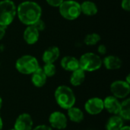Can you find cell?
I'll use <instances>...</instances> for the list:
<instances>
[{
    "instance_id": "cell-1",
    "label": "cell",
    "mask_w": 130,
    "mask_h": 130,
    "mask_svg": "<svg viewBox=\"0 0 130 130\" xmlns=\"http://www.w3.org/2000/svg\"><path fill=\"white\" fill-rule=\"evenodd\" d=\"M17 15L22 24L27 26L33 25L41 18L42 8L34 1H25L17 6Z\"/></svg>"
},
{
    "instance_id": "cell-2",
    "label": "cell",
    "mask_w": 130,
    "mask_h": 130,
    "mask_svg": "<svg viewBox=\"0 0 130 130\" xmlns=\"http://www.w3.org/2000/svg\"><path fill=\"white\" fill-rule=\"evenodd\" d=\"M56 104L64 110H68L75 106L76 98L72 89L67 85H59L54 92Z\"/></svg>"
},
{
    "instance_id": "cell-3",
    "label": "cell",
    "mask_w": 130,
    "mask_h": 130,
    "mask_svg": "<svg viewBox=\"0 0 130 130\" xmlns=\"http://www.w3.org/2000/svg\"><path fill=\"white\" fill-rule=\"evenodd\" d=\"M17 15V6L12 0L0 1V25L7 27Z\"/></svg>"
},
{
    "instance_id": "cell-4",
    "label": "cell",
    "mask_w": 130,
    "mask_h": 130,
    "mask_svg": "<svg viewBox=\"0 0 130 130\" xmlns=\"http://www.w3.org/2000/svg\"><path fill=\"white\" fill-rule=\"evenodd\" d=\"M59 11L61 16L68 21L76 20L82 14L81 5L75 0H64L59 6Z\"/></svg>"
},
{
    "instance_id": "cell-5",
    "label": "cell",
    "mask_w": 130,
    "mask_h": 130,
    "mask_svg": "<svg viewBox=\"0 0 130 130\" xmlns=\"http://www.w3.org/2000/svg\"><path fill=\"white\" fill-rule=\"evenodd\" d=\"M79 61V68L82 69L83 71L88 72H94L101 68L103 66L102 64V59L98 54L94 53H85L78 59Z\"/></svg>"
},
{
    "instance_id": "cell-6",
    "label": "cell",
    "mask_w": 130,
    "mask_h": 130,
    "mask_svg": "<svg viewBox=\"0 0 130 130\" xmlns=\"http://www.w3.org/2000/svg\"><path fill=\"white\" fill-rule=\"evenodd\" d=\"M39 67L37 59L31 55H24L18 58L15 62L17 71L23 75H31Z\"/></svg>"
},
{
    "instance_id": "cell-7",
    "label": "cell",
    "mask_w": 130,
    "mask_h": 130,
    "mask_svg": "<svg viewBox=\"0 0 130 130\" xmlns=\"http://www.w3.org/2000/svg\"><path fill=\"white\" fill-rule=\"evenodd\" d=\"M113 96L118 99L126 98L130 93V84L125 80H117L112 82L110 87Z\"/></svg>"
},
{
    "instance_id": "cell-8",
    "label": "cell",
    "mask_w": 130,
    "mask_h": 130,
    "mask_svg": "<svg viewBox=\"0 0 130 130\" xmlns=\"http://www.w3.org/2000/svg\"><path fill=\"white\" fill-rule=\"evenodd\" d=\"M50 126L58 130L65 129L68 125V117L61 111H54L49 117Z\"/></svg>"
},
{
    "instance_id": "cell-9",
    "label": "cell",
    "mask_w": 130,
    "mask_h": 130,
    "mask_svg": "<svg viewBox=\"0 0 130 130\" xmlns=\"http://www.w3.org/2000/svg\"><path fill=\"white\" fill-rule=\"evenodd\" d=\"M84 107H85V111L88 114L92 115V116L98 115L104 110V101L103 99L98 98V97L89 98L85 102Z\"/></svg>"
},
{
    "instance_id": "cell-10",
    "label": "cell",
    "mask_w": 130,
    "mask_h": 130,
    "mask_svg": "<svg viewBox=\"0 0 130 130\" xmlns=\"http://www.w3.org/2000/svg\"><path fill=\"white\" fill-rule=\"evenodd\" d=\"M34 126V121L31 116L27 113L20 114L14 125L15 130H32Z\"/></svg>"
},
{
    "instance_id": "cell-11",
    "label": "cell",
    "mask_w": 130,
    "mask_h": 130,
    "mask_svg": "<svg viewBox=\"0 0 130 130\" xmlns=\"http://www.w3.org/2000/svg\"><path fill=\"white\" fill-rule=\"evenodd\" d=\"M104 109L112 115L119 114L120 108V101L118 98L113 95L106 97L104 100Z\"/></svg>"
},
{
    "instance_id": "cell-12",
    "label": "cell",
    "mask_w": 130,
    "mask_h": 130,
    "mask_svg": "<svg viewBox=\"0 0 130 130\" xmlns=\"http://www.w3.org/2000/svg\"><path fill=\"white\" fill-rule=\"evenodd\" d=\"M60 56V50L58 46H51L46 49L42 55V60L44 63H54Z\"/></svg>"
},
{
    "instance_id": "cell-13",
    "label": "cell",
    "mask_w": 130,
    "mask_h": 130,
    "mask_svg": "<svg viewBox=\"0 0 130 130\" xmlns=\"http://www.w3.org/2000/svg\"><path fill=\"white\" fill-rule=\"evenodd\" d=\"M39 37H40V32L33 25L27 26L23 34L24 40L28 45L35 44L38 41Z\"/></svg>"
},
{
    "instance_id": "cell-14",
    "label": "cell",
    "mask_w": 130,
    "mask_h": 130,
    "mask_svg": "<svg viewBox=\"0 0 130 130\" xmlns=\"http://www.w3.org/2000/svg\"><path fill=\"white\" fill-rule=\"evenodd\" d=\"M61 67L67 72H73L79 68V61L72 56H66L60 61Z\"/></svg>"
},
{
    "instance_id": "cell-15",
    "label": "cell",
    "mask_w": 130,
    "mask_h": 130,
    "mask_svg": "<svg viewBox=\"0 0 130 130\" xmlns=\"http://www.w3.org/2000/svg\"><path fill=\"white\" fill-rule=\"evenodd\" d=\"M102 64L108 70H117L121 68L123 62L120 57L114 55H109L102 59Z\"/></svg>"
},
{
    "instance_id": "cell-16",
    "label": "cell",
    "mask_w": 130,
    "mask_h": 130,
    "mask_svg": "<svg viewBox=\"0 0 130 130\" xmlns=\"http://www.w3.org/2000/svg\"><path fill=\"white\" fill-rule=\"evenodd\" d=\"M46 80L47 77L40 67L31 74V82L37 88L43 87L46 83Z\"/></svg>"
},
{
    "instance_id": "cell-17",
    "label": "cell",
    "mask_w": 130,
    "mask_h": 130,
    "mask_svg": "<svg viewBox=\"0 0 130 130\" xmlns=\"http://www.w3.org/2000/svg\"><path fill=\"white\" fill-rule=\"evenodd\" d=\"M67 117L70 121L76 123H79L84 120L85 114L84 112L78 107L75 106L67 110Z\"/></svg>"
},
{
    "instance_id": "cell-18",
    "label": "cell",
    "mask_w": 130,
    "mask_h": 130,
    "mask_svg": "<svg viewBox=\"0 0 130 130\" xmlns=\"http://www.w3.org/2000/svg\"><path fill=\"white\" fill-rule=\"evenodd\" d=\"M124 120L122 117L117 114L112 115L106 123V129L107 130H120L124 125Z\"/></svg>"
},
{
    "instance_id": "cell-19",
    "label": "cell",
    "mask_w": 130,
    "mask_h": 130,
    "mask_svg": "<svg viewBox=\"0 0 130 130\" xmlns=\"http://www.w3.org/2000/svg\"><path fill=\"white\" fill-rule=\"evenodd\" d=\"M85 80V72L82 69L78 68V69L72 72L69 82L70 84L74 87L80 86Z\"/></svg>"
},
{
    "instance_id": "cell-20",
    "label": "cell",
    "mask_w": 130,
    "mask_h": 130,
    "mask_svg": "<svg viewBox=\"0 0 130 130\" xmlns=\"http://www.w3.org/2000/svg\"><path fill=\"white\" fill-rule=\"evenodd\" d=\"M81 5V11L82 13L87 16H94L98 11V8L97 5L90 0L84 1Z\"/></svg>"
},
{
    "instance_id": "cell-21",
    "label": "cell",
    "mask_w": 130,
    "mask_h": 130,
    "mask_svg": "<svg viewBox=\"0 0 130 130\" xmlns=\"http://www.w3.org/2000/svg\"><path fill=\"white\" fill-rule=\"evenodd\" d=\"M123 120H130V98H125L120 102L119 114Z\"/></svg>"
},
{
    "instance_id": "cell-22",
    "label": "cell",
    "mask_w": 130,
    "mask_h": 130,
    "mask_svg": "<svg viewBox=\"0 0 130 130\" xmlns=\"http://www.w3.org/2000/svg\"><path fill=\"white\" fill-rule=\"evenodd\" d=\"M101 37V35L97 33H91L87 34L84 39V43L87 46H94L96 45L100 40Z\"/></svg>"
},
{
    "instance_id": "cell-23",
    "label": "cell",
    "mask_w": 130,
    "mask_h": 130,
    "mask_svg": "<svg viewBox=\"0 0 130 130\" xmlns=\"http://www.w3.org/2000/svg\"><path fill=\"white\" fill-rule=\"evenodd\" d=\"M42 69L47 78L53 77L56 73V68L54 63H45Z\"/></svg>"
},
{
    "instance_id": "cell-24",
    "label": "cell",
    "mask_w": 130,
    "mask_h": 130,
    "mask_svg": "<svg viewBox=\"0 0 130 130\" xmlns=\"http://www.w3.org/2000/svg\"><path fill=\"white\" fill-rule=\"evenodd\" d=\"M33 26H34L39 32L43 31V30L46 28V24H45V22H44L41 18L39 19L34 24H33Z\"/></svg>"
},
{
    "instance_id": "cell-25",
    "label": "cell",
    "mask_w": 130,
    "mask_h": 130,
    "mask_svg": "<svg viewBox=\"0 0 130 130\" xmlns=\"http://www.w3.org/2000/svg\"><path fill=\"white\" fill-rule=\"evenodd\" d=\"M47 4L54 8H59L64 0H46Z\"/></svg>"
},
{
    "instance_id": "cell-26",
    "label": "cell",
    "mask_w": 130,
    "mask_h": 130,
    "mask_svg": "<svg viewBox=\"0 0 130 130\" xmlns=\"http://www.w3.org/2000/svg\"><path fill=\"white\" fill-rule=\"evenodd\" d=\"M121 8L126 11H130V0H122Z\"/></svg>"
},
{
    "instance_id": "cell-27",
    "label": "cell",
    "mask_w": 130,
    "mask_h": 130,
    "mask_svg": "<svg viewBox=\"0 0 130 130\" xmlns=\"http://www.w3.org/2000/svg\"><path fill=\"white\" fill-rule=\"evenodd\" d=\"M107 46L104 44H100L98 47V53L101 55H105L107 53Z\"/></svg>"
},
{
    "instance_id": "cell-28",
    "label": "cell",
    "mask_w": 130,
    "mask_h": 130,
    "mask_svg": "<svg viewBox=\"0 0 130 130\" xmlns=\"http://www.w3.org/2000/svg\"><path fill=\"white\" fill-rule=\"evenodd\" d=\"M32 130H53V129L50 126L42 124V125H39V126H35L34 128L32 129Z\"/></svg>"
},
{
    "instance_id": "cell-29",
    "label": "cell",
    "mask_w": 130,
    "mask_h": 130,
    "mask_svg": "<svg viewBox=\"0 0 130 130\" xmlns=\"http://www.w3.org/2000/svg\"><path fill=\"white\" fill-rule=\"evenodd\" d=\"M6 28L7 27L0 25V40H2L4 38V37L6 34Z\"/></svg>"
},
{
    "instance_id": "cell-30",
    "label": "cell",
    "mask_w": 130,
    "mask_h": 130,
    "mask_svg": "<svg viewBox=\"0 0 130 130\" xmlns=\"http://www.w3.org/2000/svg\"><path fill=\"white\" fill-rule=\"evenodd\" d=\"M120 130H130V127L129 126H123Z\"/></svg>"
},
{
    "instance_id": "cell-31",
    "label": "cell",
    "mask_w": 130,
    "mask_h": 130,
    "mask_svg": "<svg viewBox=\"0 0 130 130\" xmlns=\"http://www.w3.org/2000/svg\"><path fill=\"white\" fill-rule=\"evenodd\" d=\"M2 129H3V121L0 116V130H2Z\"/></svg>"
},
{
    "instance_id": "cell-32",
    "label": "cell",
    "mask_w": 130,
    "mask_h": 130,
    "mask_svg": "<svg viewBox=\"0 0 130 130\" xmlns=\"http://www.w3.org/2000/svg\"><path fill=\"white\" fill-rule=\"evenodd\" d=\"M5 50V46L3 44H0V53L3 52Z\"/></svg>"
},
{
    "instance_id": "cell-33",
    "label": "cell",
    "mask_w": 130,
    "mask_h": 130,
    "mask_svg": "<svg viewBox=\"0 0 130 130\" xmlns=\"http://www.w3.org/2000/svg\"><path fill=\"white\" fill-rule=\"evenodd\" d=\"M129 77H130V75H128L127 76H126V82H127V83H129V84H130V80H129Z\"/></svg>"
},
{
    "instance_id": "cell-34",
    "label": "cell",
    "mask_w": 130,
    "mask_h": 130,
    "mask_svg": "<svg viewBox=\"0 0 130 130\" xmlns=\"http://www.w3.org/2000/svg\"><path fill=\"white\" fill-rule=\"evenodd\" d=\"M2 97L0 95V110L2 108Z\"/></svg>"
},
{
    "instance_id": "cell-35",
    "label": "cell",
    "mask_w": 130,
    "mask_h": 130,
    "mask_svg": "<svg viewBox=\"0 0 130 130\" xmlns=\"http://www.w3.org/2000/svg\"><path fill=\"white\" fill-rule=\"evenodd\" d=\"M8 130H15L14 128H12V129H8Z\"/></svg>"
},
{
    "instance_id": "cell-36",
    "label": "cell",
    "mask_w": 130,
    "mask_h": 130,
    "mask_svg": "<svg viewBox=\"0 0 130 130\" xmlns=\"http://www.w3.org/2000/svg\"><path fill=\"white\" fill-rule=\"evenodd\" d=\"M0 66H1V63H0Z\"/></svg>"
}]
</instances>
